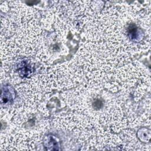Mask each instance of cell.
Segmentation results:
<instances>
[{
	"label": "cell",
	"instance_id": "obj_1",
	"mask_svg": "<svg viewBox=\"0 0 151 151\" xmlns=\"http://www.w3.org/2000/svg\"><path fill=\"white\" fill-rule=\"evenodd\" d=\"M15 98V92L14 89L9 86H4L2 89L1 103L2 104L11 103Z\"/></svg>",
	"mask_w": 151,
	"mask_h": 151
}]
</instances>
